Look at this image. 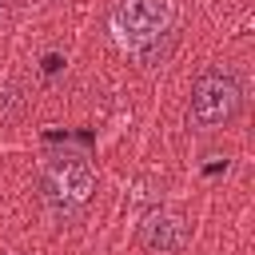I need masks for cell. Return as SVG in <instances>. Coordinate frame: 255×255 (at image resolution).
I'll use <instances>...</instances> for the list:
<instances>
[{
  "label": "cell",
  "instance_id": "obj_4",
  "mask_svg": "<svg viewBox=\"0 0 255 255\" xmlns=\"http://www.w3.org/2000/svg\"><path fill=\"white\" fill-rule=\"evenodd\" d=\"M139 239H143V247H147V251H179V247H183V239H187V223H183L179 215L155 211V215L143 223Z\"/></svg>",
  "mask_w": 255,
  "mask_h": 255
},
{
  "label": "cell",
  "instance_id": "obj_1",
  "mask_svg": "<svg viewBox=\"0 0 255 255\" xmlns=\"http://www.w3.org/2000/svg\"><path fill=\"white\" fill-rule=\"evenodd\" d=\"M239 108H243V84L227 68H207L191 84V120H195V128L219 131L239 116Z\"/></svg>",
  "mask_w": 255,
  "mask_h": 255
},
{
  "label": "cell",
  "instance_id": "obj_5",
  "mask_svg": "<svg viewBox=\"0 0 255 255\" xmlns=\"http://www.w3.org/2000/svg\"><path fill=\"white\" fill-rule=\"evenodd\" d=\"M24 108V96H20V88H12V84H4L0 88V120H8V116H16Z\"/></svg>",
  "mask_w": 255,
  "mask_h": 255
},
{
  "label": "cell",
  "instance_id": "obj_2",
  "mask_svg": "<svg viewBox=\"0 0 255 255\" xmlns=\"http://www.w3.org/2000/svg\"><path fill=\"white\" fill-rule=\"evenodd\" d=\"M108 24L120 48L143 52L147 44L171 32V0H116Z\"/></svg>",
  "mask_w": 255,
  "mask_h": 255
},
{
  "label": "cell",
  "instance_id": "obj_3",
  "mask_svg": "<svg viewBox=\"0 0 255 255\" xmlns=\"http://www.w3.org/2000/svg\"><path fill=\"white\" fill-rule=\"evenodd\" d=\"M96 191V171L84 155H60L44 171V199L56 211H76Z\"/></svg>",
  "mask_w": 255,
  "mask_h": 255
}]
</instances>
